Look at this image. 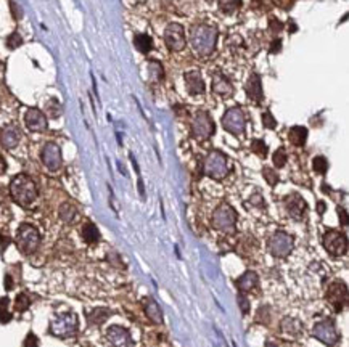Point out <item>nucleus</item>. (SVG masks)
<instances>
[{
  "label": "nucleus",
  "mask_w": 349,
  "mask_h": 347,
  "mask_svg": "<svg viewBox=\"0 0 349 347\" xmlns=\"http://www.w3.org/2000/svg\"><path fill=\"white\" fill-rule=\"evenodd\" d=\"M288 29H290L291 32H294V31H296V26H294V23H293V21H290V25H288Z\"/></svg>",
  "instance_id": "3c124183"
},
{
  "label": "nucleus",
  "mask_w": 349,
  "mask_h": 347,
  "mask_svg": "<svg viewBox=\"0 0 349 347\" xmlns=\"http://www.w3.org/2000/svg\"><path fill=\"white\" fill-rule=\"evenodd\" d=\"M21 140V132L16 126H7L0 133V143L7 150L15 148Z\"/></svg>",
  "instance_id": "aec40b11"
},
{
  "label": "nucleus",
  "mask_w": 349,
  "mask_h": 347,
  "mask_svg": "<svg viewBox=\"0 0 349 347\" xmlns=\"http://www.w3.org/2000/svg\"><path fill=\"white\" fill-rule=\"evenodd\" d=\"M323 246L332 256H343L347 251V238L341 232L329 230L323 235Z\"/></svg>",
  "instance_id": "9b49d317"
},
{
  "label": "nucleus",
  "mask_w": 349,
  "mask_h": 347,
  "mask_svg": "<svg viewBox=\"0 0 349 347\" xmlns=\"http://www.w3.org/2000/svg\"><path fill=\"white\" fill-rule=\"evenodd\" d=\"M145 312H147V317L153 321L155 325H161L162 323V313H161V309L159 306L156 304V302L153 299H147L145 300Z\"/></svg>",
  "instance_id": "393cba45"
},
{
  "label": "nucleus",
  "mask_w": 349,
  "mask_h": 347,
  "mask_svg": "<svg viewBox=\"0 0 349 347\" xmlns=\"http://www.w3.org/2000/svg\"><path fill=\"white\" fill-rule=\"evenodd\" d=\"M12 288H13V280H12V276H10V275H7L5 276V289L10 291Z\"/></svg>",
  "instance_id": "de8ad7c7"
},
{
  "label": "nucleus",
  "mask_w": 349,
  "mask_h": 347,
  "mask_svg": "<svg viewBox=\"0 0 349 347\" xmlns=\"http://www.w3.org/2000/svg\"><path fill=\"white\" fill-rule=\"evenodd\" d=\"M214 130L216 127L211 116L206 111H198L192 121V135L196 140H208L214 133Z\"/></svg>",
  "instance_id": "6e6552de"
},
{
  "label": "nucleus",
  "mask_w": 349,
  "mask_h": 347,
  "mask_svg": "<svg viewBox=\"0 0 349 347\" xmlns=\"http://www.w3.org/2000/svg\"><path fill=\"white\" fill-rule=\"evenodd\" d=\"M165 42H166V45L174 52H180L182 49H185L183 26L179 23H171L165 31Z\"/></svg>",
  "instance_id": "f8f14e48"
},
{
  "label": "nucleus",
  "mask_w": 349,
  "mask_h": 347,
  "mask_svg": "<svg viewBox=\"0 0 349 347\" xmlns=\"http://www.w3.org/2000/svg\"><path fill=\"white\" fill-rule=\"evenodd\" d=\"M269 31L272 32V34H278V32L283 31V23H280L277 18H270L269 19Z\"/></svg>",
  "instance_id": "79ce46f5"
},
{
  "label": "nucleus",
  "mask_w": 349,
  "mask_h": 347,
  "mask_svg": "<svg viewBox=\"0 0 349 347\" xmlns=\"http://www.w3.org/2000/svg\"><path fill=\"white\" fill-rule=\"evenodd\" d=\"M293 2H294V0H274V4H277L280 8H290L291 5H293Z\"/></svg>",
  "instance_id": "a18cd8bd"
},
{
  "label": "nucleus",
  "mask_w": 349,
  "mask_h": 347,
  "mask_svg": "<svg viewBox=\"0 0 349 347\" xmlns=\"http://www.w3.org/2000/svg\"><path fill=\"white\" fill-rule=\"evenodd\" d=\"M327 300L333 306L335 312H341L347 300V288L343 282H333L327 291Z\"/></svg>",
  "instance_id": "4468645a"
},
{
  "label": "nucleus",
  "mask_w": 349,
  "mask_h": 347,
  "mask_svg": "<svg viewBox=\"0 0 349 347\" xmlns=\"http://www.w3.org/2000/svg\"><path fill=\"white\" fill-rule=\"evenodd\" d=\"M79 330V318L74 312L58 313L50 321V333L57 338H71Z\"/></svg>",
  "instance_id": "7ed1b4c3"
},
{
  "label": "nucleus",
  "mask_w": 349,
  "mask_h": 347,
  "mask_svg": "<svg viewBox=\"0 0 349 347\" xmlns=\"http://www.w3.org/2000/svg\"><path fill=\"white\" fill-rule=\"evenodd\" d=\"M23 347H39V339L34 333H29L23 342Z\"/></svg>",
  "instance_id": "37998d69"
},
{
  "label": "nucleus",
  "mask_w": 349,
  "mask_h": 347,
  "mask_svg": "<svg viewBox=\"0 0 349 347\" xmlns=\"http://www.w3.org/2000/svg\"><path fill=\"white\" fill-rule=\"evenodd\" d=\"M82 238L85 243L89 244H94L97 243L98 240H100V232H98V228L94 225V223H85V225L82 227Z\"/></svg>",
  "instance_id": "a878e982"
},
{
  "label": "nucleus",
  "mask_w": 349,
  "mask_h": 347,
  "mask_svg": "<svg viewBox=\"0 0 349 347\" xmlns=\"http://www.w3.org/2000/svg\"><path fill=\"white\" fill-rule=\"evenodd\" d=\"M185 85H187V90L190 95H201L204 94V82L200 73L192 71L185 74Z\"/></svg>",
  "instance_id": "412c9836"
},
{
  "label": "nucleus",
  "mask_w": 349,
  "mask_h": 347,
  "mask_svg": "<svg viewBox=\"0 0 349 347\" xmlns=\"http://www.w3.org/2000/svg\"><path fill=\"white\" fill-rule=\"evenodd\" d=\"M288 138L294 147H304L308 140V129L303 126H294L288 132Z\"/></svg>",
  "instance_id": "b1692460"
},
{
  "label": "nucleus",
  "mask_w": 349,
  "mask_h": 347,
  "mask_svg": "<svg viewBox=\"0 0 349 347\" xmlns=\"http://www.w3.org/2000/svg\"><path fill=\"white\" fill-rule=\"evenodd\" d=\"M282 50V40L280 39H275V40H272V43H270V49H269V52L270 53H278Z\"/></svg>",
  "instance_id": "c03bdc74"
},
{
  "label": "nucleus",
  "mask_w": 349,
  "mask_h": 347,
  "mask_svg": "<svg viewBox=\"0 0 349 347\" xmlns=\"http://www.w3.org/2000/svg\"><path fill=\"white\" fill-rule=\"evenodd\" d=\"M263 124L267 129H275L277 127V121L274 119V116H272L270 111H266V113L263 114Z\"/></svg>",
  "instance_id": "ea45409f"
},
{
  "label": "nucleus",
  "mask_w": 349,
  "mask_h": 347,
  "mask_svg": "<svg viewBox=\"0 0 349 347\" xmlns=\"http://www.w3.org/2000/svg\"><path fill=\"white\" fill-rule=\"evenodd\" d=\"M60 217L63 222H66V223H71L74 222V219L78 217V209H76L73 204L66 203V204H63L60 207Z\"/></svg>",
  "instance_id": "c85d7f7f"
},
{
  "label": "nucleus",
  "mask_w": 349,
  "mask_h": 347,
  "mask_svg": "<svg viewBox=\"0 0 349 347\" xmlns=\"http://www.w3.org/2000/svg\"><path fill=\"white\" fill-rule=\"evenodd\" d=\"M39 243H40V235L36 227L29 225V223H23L18 228L16 244H18V249L23 254H32L39 248Z\"/></svg>",
  "instance_id": "423d86ee"
},
{
  "label": "nucleus",
  "mask_w": 349,
  "mask_h": 347,
  "mask_svg": "<svg viewBox=\"0 0 349 347\" xmlns=\"http://www.w3.org/2000/svg\"><path fill=\"white\" fill-rule=\"evenodd\" d=\"M267 248L270 254L278 259H285V257L291 252L293 249V237L285 232H275L272 237L269 238Z\"/></svg>",
  "instance_id": "0eeeda50"
},
{
  "label": "nucleus",
  "mask_w": 349,
  "mask_h": 347,
  "mask_svg": "<svg viewBox=\"0 0 349 347\" xmlns=\"http://www.w3.org/2000/svg\"><path fill=\"white\" fill-rule=\"evenodd\" d=\"M312 336L327 345H335L338 339H340V334H338L336 327L332 320H322L319 323H315L312 328Z\"/></svg>",
  "instance_id": "9d476101"
},
{
  "label": "nucleus",
  "mask_w": 349,
  "mask_h": 347,
  "mask_svg": "<svg viewBox=\"0 0 349 347\" xmlns=\"http://www.w3.org/2000/svg\"><path fill=\"white\" fill-rule=\"evenodd\" d=\"M238 306H240V309H242L243 315H246V313L249 312V299L246 297L245 293H238Z\"/></svg>",
  "instance_id": "a19ab883"
},
{
  "label": "nucleus",
  "mask_w": 349,
  "mask_h": 347,
  "mask_svg": "<svg viewBox=\"0 0 349 347\" xmlns=\"http://www.w3.org/2000/svg\"><path fill=\"white\" fill-rule=\"evenodd\" d=\"M317 212L320 216L325 212V203H323V201H319V203H317Z\"/></svg>",
  "instance_id": "8fccbe9b"
},
{
  "label": "nucleus",
  "mask_w": 349,
  "mask_h": 347,
  "mask_svg": "<svg viewBox=\"0 0 349 347\" xmlns=\"http://www.w3.org/2000/svg\"><path fill=\"white\" fill-rule=\"evenodd\" d=\"M21 43H23V39H21V36L18 34V32H13V34L8 36V39H7V47L12 49V50L18 49Z\"/></svg>",
  "instance_id": "58836bf2"
},
{
  "label": "nucleus",
  "mask_w": 349,
  "mask_h": 347,
  "mask_svg": "<svg viewBox=\"0 0 349 347\" xmlns=\"http://www.w3.org/2000/svg\"><path fill=\"white\" fill-rule=\"evenodd\" d=\"M106 341L111 347H132V338H130V333L123 328L118 327V325H113L106 330Z\"/></svg>",
  "instance_id": "2eb2a0df"
},
{
  "label": "nucleus",
  "mask_w": 349,
  "mask_h": 347,
  "mask_svg": "<svg viewBox=\"0 0 349 347\" xmlns=\"http://www.w3.org/2000/svg\"><path fill=\"white\" fill-rule=\"evenodd\" d=\"M251 150L258 156H261V158H266V156H267V145L263 140H253L251 142Z\"/></svg>",
  "instance_id": "72a5a7b5"
},
{
  "label": "nucleus",
  "mask_w": 349,
  "mask_h": 347,
  "mask_svg": "<svg viewBox=\"0 0 349 347\" xmlns=\"http://www.w3.org/2000/svg\"><path fill=\"white\" fill-rule=\"evenodd\" d=\"M213 227L227 235L235 233V227H237L235 209L227 203H222L219 207H216V211L213 212Z\"/></svg>",
  "instance_id": "20e7f679"
},
{
  "label": "nucleus",
  "mask_w": 349,
  "mask_h": 347,
  "mask_svg": "<svg viewBox=\"0 0 349 347\" xmlns=\"http://www.w3.org/2000/svg\"><path fill=\"white\" fill-rule=\"evenodd\" d=\"M263 175H264V178H266L267 183L270 187H274L278 182V175H277V172L274 169H272V167H264V169H263Z\"/></svg>",
  "instance_id": "c9c22d12"
},
{
  "label": "nucleus",
  "mask_w": 349,
  "mask_h": 347,
  "mask_svg": "<svg viewBox=\"0 0 349 347\" xmlns=\"http://www.w3.org/2000/svg\"><path fill=\"white\" fill-rule=\"evenodd\" d=\"M283 204H285L288 214L296 220H301L304 217V214H306L308 204H306V201L303 199V196H299L298 193H291V195L285 196Z\"/></svg>",
  "instance_id": "dca6fc26"
},
{
  "label": "nucleus",
  "mask_w": 349,
  "mask_h": 347,
  "mask_svg": "<svg viewBox=\"0 0 349 347\" xmlns=\"http://www.w3.org/2000/svg\"><path fill=\"white\" fill-rule=\"evenodd\" d=\"M148 70L151 73V79H156V81H161L162 79V66L158 63V61H150V66Z\"/></svg>",
  "instance_id": "f704fd0d"
},
{
  "label": "nucleus",
  "mask_w": 349,
  "mask_h": 347,
  "mask_svg": "<svg viewBox=\"0 0 349 347\" xmlns=\"http://www.w3.org/2000/svg\"><path fill=\"white\" fill-rule=\"evenodd\" d=\"M258 282H259V278H258L256 272L248 270V272H245L242 276L237 280V286L240 289V293H245L246 294L248 291H251V289L256 288Z\"/></svg>",
  "instance_id": "4be33fe9"
},
{
  "label": "nucleus",
  "mask_w": 349,
  "mask_h": 347,
  "mask_svg": "<svg viewBox=\"0 0 349 347\" xmlns=\"http://www.w3.org/2000/svg\"><path fill=\"white\" fill-rule=\"evenodd\" d=\"M203 174L208 175L214 180H222V178L228 174V161L225 154L221 151L213 150L203 163Z\"/></svg>",
  "instance_id": "39448f33"
},
{
  "label": "nucleus",
  "mask_w": 349,
  "mask_h": 347,
  "mask_svg": "<svg viewBox=\"0 0 349 347\" xmlns=\"http://www.w3.org/2000/svg\"><path fill=\"white\" fill-rule=\"evenodd\" d=\"M312 167L317 174L323 175L327 172V169H329V163H327L323 156H317V158H314V161H312Z\"/></svg>",
  "instance_id": "473e14b6"
},
{
  "label": "nucleus",
  "mask_w": 349,
  "mask_h": 347,
  "mask_svg": "<svg viewBox=\"0 0 349 347\" xmlns=\"http://www.w3.org/2000/svg\"><path fill=\"white\" fill-rule=\"evenodd\" d=\"M8 297H2L0 299V323H8L12 320V313L8 312Z\"/></svg>",
  "instance_id": "2f4dec72"
},
{
  "label": "nucleus",
  "mask_w": 349,
  "mask_h": 347,
  "mask_svg": "<svg viewBox=\"0 0 349 347\" xmlns=\"http://www.w3.org/2000/svg\"><path fill=\"white\" fill-rule=\"evenodd\" d=\"M213 92L221 97H232L234 85L222 73H214L213 74Z\"/></svg>",
  "instance_id": "6ab92c4d"
},
{
  "label": "nucleus",
  "mask_w": 349,
  "mask_h": 347,
  "mask_svg": "<svg viewBox=\"0 0 349 347\" xmlns=\"http://www.w3.org/2000/svg\"><path fill=\"white\" fill-rule=\"evenodd\" d=\"M274 164L277 166V167H283L287 164V151L283 150V148H278L275 153H274Z\"/></svg>",
  "instance_id": "4c0bfd02"
},
{
  "label": "nucleus",
  "mask_w": 349,
  "mask_h": 347,
  "mask_svg": "<svg viewBox=\"0 0 349 347\" xmlns=\"http://www.w3.org/2000/svg\"><path fill=\"white\" fill-rule=\"evenodd\" d=\"M253 8L259 10V12H269L274 5V0H253L251 2Z\"/></svg>",
  "instance_id": "e433bc0d"
},
{
  "label": "nucleus",
  "mask_w": 349,
  "mask_h": 347,
  "mask_svg": "<svg viewBox=\"0 0 349 347\" xmlns=\"http://www.w3.org/2000/svg\"><path fill=\"white\" fill-rule=\"evenodd\" d=\"M5 171H7V163L4 159V156L0 154V174H4Z\"/></svg>",
  "instance_id": "09e8293b"
},
{
  "label": "nucleus",
  "mask_w": 349,
  "mask_h": 347,
  "mask_svg": "<svg viewBox=\"0 0 349 347\" xmlns=\"http://www.w3.org/2000/svg\"><path fill=\"white\" fill-rule=\"evenodd\" d=\"M10 195H12V198L15 199V203L26 207L36 201L37 187L31 177L19 174L13 178L12 183H10Z\"/></svg>",
  "instance_id": "f03ea898"
},
{
  "label": "nucleus",
  "mask_w": 349,
  "mask_h": 347,
  "mask_svg": "<svg viewBox=\"0 0 349 347\" xmlns=\"http://www.w3.org/2000/svg\"><path fill=\"white\" fill-rule=\"evenodd\" d=\"M134 45L140 53H148L151 49H153V40H151V37L147 34H138L134 39Z\"/></svg>",
  "instance_id": "cd10ccee"
},
{
  "label": "nucleus",
  "mask_w": 349,
  "mask_h": 347,
  "mask_svg": "<svg viewBox=\"0 0 349 347\" xmlns=\"http://www.w3.org/2000/svg\"><path fill=\"white\" fill-rule=\"evenodd\" d=\"M338 214H340V222L346 227L347 225V214H346V211L340 207V209H338Z\"/></svg>",
  "instance_id": "49530a36"
},
{
  "label": "nucleus",
  "mask_w": 349,
  "mask_h": 347,
  "mask_svg": "<svg viewBox=\"0 0 349 347\" xmlns=\"http://www.w3.org/2000/svg\"><path fill=\"white\" fill-rule=\"evenodd\" d=\"M266 347H277V345H275L274 342H270V341H267V342H266Z\"/></svg>",
  "instance_id": "603ef678"
},
{
  "label": "nucleus",
  "mask_w": 349,
  "mask_h": 347,
  "mask_svg": "<svg viewBox=\"0 0 349 347\" xmlns=\"http://www.w3.org/2000/svg\"><path fill=\"white\" fill-rule=\"evenodd\" d=\"M222 126L232 135H243L246 127V118L242 108H230L222 118Z\"/></svg>",
  "instance_id": "1a4fd4ad"
},
{
  "label": "nucleus",
  "mask_w": 349,
  "mask_h": 347,
  "mask_svg": "<svg viewBox=\"0 0 349 347\" xmlns=\"http://www.w3.org/2000/svg\"><path fill=\"white\" fill-rule=\"evenodd\" d=\"M110 310L108 309H94L92 312L87 313V318H89L90 325H102L106 321V318L110 317Z\"/></svg>",
  "instance_id": "bb28decb"
},
{
  "label": "nucleus",
  "mask_w": 349,
  "mask_h": 347,
  "mask_svg": "<svg viewBox=\"0 0 349 347\" xmlns=\"http://www.w3.org/2000/svg\"><path fill=\"white\" fill-rule=\"evenodd\" d=\"M217 29L210 25H195L190 29V43L198 57H210L216 49Z\"/></svg>",
  "instance_id": "f257e3e1"
},
{
  "label": "nucleus",
  "mask_w": 349,
  "mask_h": 347,
  "mask_svg": "<svg viewBox=\"0 0 349 347\" xmlns=\"http://www.w3.org/2000/svg\"><path fill=\"white\" fill-rule=\"evenodd\" d=\"M40 158H42L43 166H45L47 169H49V171H52V172L58 171L60 167H61V163H63L60 147H58L57 143H52V142H50V143H47L45 147L42 148Z\"/></svg>",
  "instance_id": "ddd939ff"
},
{
  "label": "nucleus",
  "mask_w": 349,
  "mask_h": 347,
  "mask_svg": "<svg viewBox=\"0 0 349 347\" xmlns=\"http://www.w3.org/2000/svg\"><path fill=\"white\" fill-rule=\"evenodd\" d=\"M280 328H282V333H285L288 336H293V338H296V336H299L303 333L301 321L296 320V318H291V317L283 318L282 323H280Z\"/></svg>",
  "instance_id": "5701e85b"
},
{
  "label": "nucleus",
  "mask_w": 349,
  "mask_h": 347,
  "mask_svg": "<svg viewBox=\"0 0 349 347\" xmlns=\"http://www.w3.org/2000/svg\"><path fill=\"white\" fill-rule=\"evenodd\" d=\"M245 90H246V95H248L249 100H251V102H254L258 105L263 102V100H264V92H263V84H261L259 74L253 73L251 76H249Z\"/></svg>",
  "instance_id": "a211bd4d"
},
{
  "label": "nucleus",
  "mask_w": 349,
  "mask_h": 347,
  "mask_svg": "<svg viewBox=\"0 0 349 347\" xmlns=\"http://www.w3.org/2000/svg\"><path fill=\"white\" fill-rule=\"evenodd\" d=\"M29 306H31V299L28 297V294L21 293V294L16 296V299H15V310L16 312L23 313V312H26L29 309Z\"/></svg>",
  "instance_id": "7c9ffc66"
},
{
  "label": "nucleus",
  "mask_w": 349,
  "mask_h": 347,
  "mask_svg": "<svg viewBox=\"0 0 349 347\" xmlns=\"http://www.w3.org/2000/svg\"><path fill=\"white\" fill-rule=\"evenodd\" d=\"M217 2H219L221 12L225 15H232L242 7V0H217Z\"/></svg>",
  "instance_id": "c756f323"
},
{
  "label": "nucleus",
  "mask_w": 349,
  "mask_h": 347,
  "mask_svg": "<svg viewBox=\"0 0 349 347\" xmlns=\"http://www.w3.org/2000/svg\"><path fill=\"white\" fill-rule=\"evenodd\" d=\"M25 122L29 130L32 132H43L47 129V118L37 108H29L25 114Z\"/></svg>",
  "instance_id": "f3484780"
}]
</instances>
